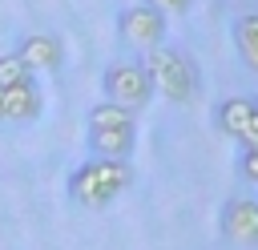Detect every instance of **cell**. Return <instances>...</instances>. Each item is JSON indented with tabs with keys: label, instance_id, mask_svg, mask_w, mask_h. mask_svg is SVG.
Wrapping results in <instances>:
<instances>
[{
	"label": "cell",
	"instance_id": "cell-14",
	"mask_svg": "<svg viewBox=\"0 0 258 250\" xmlns=\"http://www.w3.org/2000/svg\"><path fill=\"white\" fill-rule=\"evenodd\" d=\"M0 97H4V89H0Z\"/></svg>",
	"mask_w": 258,
	"mask_h": 250
},
{
	"label": "cell",
	"instance_id": "cell-5",
	"mask_svg": "<svg viewBox=\"0 0 258 250\" xmlns=\"http://www.w3.org/2000/svg\"><path fill=\"white\" fill-rule=\"evenodd\" d=\"M214 121L242 149H258V101L254 97H226L214 109Z\"/></svg>",
	"mask_w": 258,
	"mask_h": 250
},
{
	"label": "cell",
	"instance_id": "cell-9",
	"mask_svg": "<svg viewBox=\"0 0 258 250\" xmlns=\"http://www.w3.org/2000/svg\"><path fill=\"white\" fill-rule=\"evenodd\" d=\"M40 109H44V101H40L36 81H28V85H8L4 97H0V117H4V121H36Z\"/></svg>",
	"mask_w": 258,
	"mask_h": 250
},
{
	"label": "cell",
	"instance_id": "cell-6",
	"mask_svg": "<svg viewBox=\"0 0 258 250\" xmlns=\"http://www.w3.org/2000/svg\"><path fill=\"white\" fill-rule=\"evenodd\" d=\"M121 40L133 44V48H153L165 40V12L149 0V4H133L121 12Z\"/></svg>",
	"mask_w": 258,
	"mask_h": 250
},
{
	"label": "cell",
	"instance_id": "cell-1",
	"mask_svg": "<svg viewBox=\"0 0 258 250\" xmlns=\"http://www.w3.org/2000/svg\"><path fill=\"white\" fill-rule=\"evenodd\" d=\"M129 181H133V169L125 165V157H101L97 153V157H89L85 165L73 169L69 194H73V202H81L89 210H101V206L117 202L129 190Z\"/></svg>",
	"mask_w": 258,
	"mask_h": 250
},
{
	"label": "cell",
	"instance_id": "cell-10",
	"mask_svg": "<svg viewBox=\"0 0 258 250\" xmlns=\"http://www.w3.org/2000/svg\"><path fill=\"white\" fill-rule=\"evenodd\" d=\"M234 44H238V56L250 73H258V12L242 16L238 28H234Z\"/></svg>",
	"mask_w": 258,
	"mask_h": 250
},
{
	"label": "cell",
	"instance_id": "cell-11",
	"mask_svg": "<svg viewBox=\"0 0 258 250\" xmlns=\"http://www.w3.org/2000/svg\"><path fill=\"white\" fill-rule=\"evenodd\" d=\"M36 73L16 56V52H4L0 56V89H8V85H28Z\"/></svg>",
	"mask_w": 258,
	"mask_h": 250
},
{
	"label": "cell",
	"instance_id": "cell-8",
	"mask_svg": "<svg viewBox=\"0 0 258 250\" xmlns=\"http://www.w3.org/2000/svg\"><path fill=\"white\" fill-rule=\"evenodd\" d=\"M16 56L32 69V73H52V69H60V60H64V48H60V40L56 36H44V32H28L20 44H16Z\"/></svg>",
	"mask_w": 258,
	"mask_h": 250
},
{
	"label": "cell",
	"instance_id": "cell-4",
	"mask_svg": "<svg viewBox=\"0 0 258 250\" xmlns=\"http://www.w3.org/2000/svg\"><path fill=\"white\" fill-rule=\"evenodd\" d=\"M101 85H105V101H117V105H125V109H141V105H149V97H153V81H149L145 65H137V60H117V65H109L105 77H101Z\"/></svg>",
	"mask_w": 258,
	"mask_h": 250
},
{
	"label": "cell",
	"instance_id": "cell-3",
	"mask_svg": "<svg viewBox=\"0 0 258 250\" xmlns=\"http://www.w3.org/2000/svg\"><path fill=\"white\" fill-rule=\"evenodd\" d=\"M89 145L93 153L101 157H129L133 141H137V121H133V109L117 105V101H101L89 109Z\"/></svg>",
	"mask_w": 258,
	"mask_h": 250
},
{
	"label": "cell",
	"instance_id": "cell-13",
	"mask_svg": "<svg viewBox=\"0 0 258 250\" xmlns=\"http://www.w3.org/2000/svg\"><path fill=\"white\" fill-rule=\"evenodd\" d=\"M153 4H157V8H185L189 0H153Z\"/></svg>",
	"mask_w": 258,
	"mask_h": 250
},
{
	"label": "cell",
	"instance_id": "cell-2",
	"mask_svg": "<svg viewBox=\"0 0 258 250\" xmlns=\"http://www.w3.org/2000/svg\"><path fill=\"white\" fill-rule=\"evenodd\" d=\"M141 65H145V73L153 81V93H161L165 101H177V105L194 101V93H198V69H194V60L185 52L153 44V48H145Z\"/></svg>",
	"mask_w": 258,
	"mask_h": 250
},
{
	"label": "cell",
	"instance_id": "cell-7",
	"mask_svg": "<svg viewBox=\"0 0 258 250\" xmlns=\"http://www.w3.org/2000/svg\"><path fill=\"white\" fill-rule=\"evenodd\" d=\"M222 238L238 246H258V198H230L222 210Z\"/></svg>",
	"mask_w": 258,
	"mask_h": 250
},
{
	"label": "cell",
	"instance_id": "cell-12",
	"mask_svg": "<svg viewBox=\"0 0 258 250\" xmlns=\"http://www.w3.org/2000/svg\"><path fill=\"white\" fill-rule=\"evenodd\" d=\"M238 169H242V177H246V181H258V149H242Z\"/></svg>",
	"mask_w": 258,
	"mask_h": 250
}]
</instances>
